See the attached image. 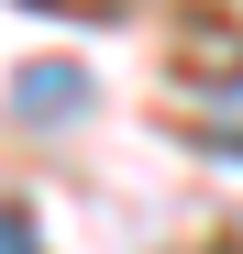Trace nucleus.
I'll list each match as a JSON object with an SVG mask.
<instances>
[{
    "mask_svg": "<svg viewBox=\"0 0 243 254\" xmlns=\"http://www.w3.org/2000/svg\"><path fill=\"white\" fill-rule=\"evenodd\" d=\"M188 133L210 144V155H243V66L221 77V89H199V100H188Z\"/></svg>",
    "mask_w": 243,
    "mask_h": 254,
    "instance_id": "nucleus-1",
    "label": "nucleus"
},
{
    "mask_svg": "<svg viewBox=\"0 0 243 254\" xmlns=\"http://www.w3.org/2000/svg\"><path fill=\"white\" fill-rule=\"evenodd\" d=\"M33 11H89V22H111V11H133V0H33Z\"/></svg>",
    "mask_w": 243,
    "mask_h": 254,
    "instance_id": "nucleus-4",
    "label": "nucleus"
},
{
    "mask_svg": "<svg viewBox=\"0 0 243 254\" xmlns=\"http://www.w3.org/2000/svg\"><path fill=\"white\" fill-rule=\"evenodd\" d=\"M0 254H45V243H33V221H22L11 199H0Z\"/></svg>",
    "mask_w": 243,
    "mask_h": 254,
    "instance_id": "nucleus-3",
    "label": "nucleus"
},
{
    "mask_svg": "<svg viewBox=\"0 0 243 254\" xmlns=\"http://www.w3.org/2000/svg\"><path fill=\"white\" fill-rule=\"evenodd\" d=\"M77 100H89L77 66H33V77H22V111H77Z\"/></svg>",
    "mask_w": 243,
    "mask_h": 254,
    "instance_id": "nucleus-2",
    "label": "nucleus"
}]
</instances>
